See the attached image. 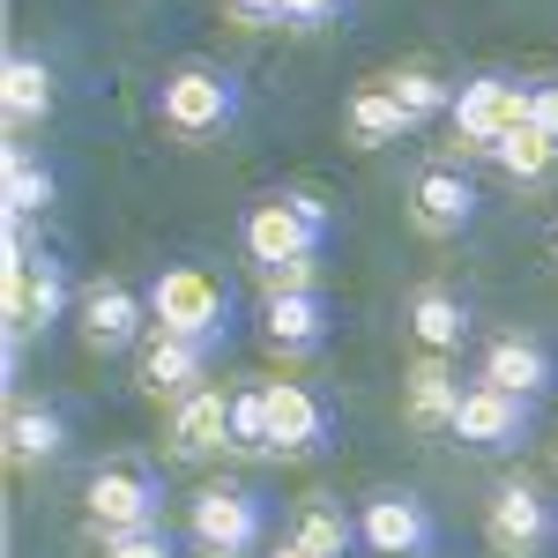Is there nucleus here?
I'll use <instances>...</instances> for the list:
<instances>
[{
	"label": "nucleus",
	"mask_w": 558,
	"mask_h": 558,
	"mask_svg": "<svg viewBox=\"0 0 558 558\" xmlns=\"http://www.w3.org/2000/svg\"><path fill=\"white\" fill-rule=\"evenodd\" d=\"M60 313H68V268L38 254L23 223H8V365H23V343L45 336Z\"/></svg>",
	"instance_id": "nucleus-1"
},
{
	"label": "nucleus",
	"mask_w": 558,
	"mask_h": 558,
	"mask_svg": "<svg viewBox=\"0 0 558 558\" xmlns=\"http://www.w3.org/2000/svg\"><path fill=\"white\" fill-rule=\"evenodd\" d=\"M387 89H395V105L425 128V120H439V112H454V89L439 83V75H425V68H402V75H387Z\"/></svg>",
	"instance_id": "nucleus-27"
},
{
	"label": "nucleus",
	"mask_w": 558,
	"mask_h": 558,
	"mask_svg": "<svg viewBox=\"0 0 558 558\" xmlns=\"http://www.w3.org/2000/svg\"><path fill=\"white\" fill-rule=\"evenodd\" d=\"M410 128H417V120L395 105V89H387V83H365L343 105V134L357 142V149H387V142H402Z\"/></svg>",
	"instance_id": "nucleus-20"
},
{
	"label": "nucleus",
	"mask_w": 558,
	"mask_h": 558,
	"mask_svg": "<svg viewBox=\"0 0 558 558\" xmlns=\"http://www.w3.org/2000/svg\"><path fill=\"white\" fill-rule=\"evenodd\" d=\"M551 536H558V514L536 484L514 476V484L492 492V507H484V544H492V558H536Z\"/></svg>",
	"instance_id": "nucleus-8"
},
{
	"label": "nucleus",
	"mask_w": 558,
	"mask_h": 558,
	"mask_svg": "<svg viewBox=\"0 0 558 558\" xmlns=\"http://www.w3.org/2000/svg\"><path fill=\"white\" fill-rule=\"evenodd\" d=\"M75 320H83V343L97 357H120V350L149 343L142 328H157L149 320V299H134V283H120V276H97L83 291V305H75Z\"/></svg>",
	"instance_id": "nucleus-10"
},
{
	"label": "nucleus",
	"mask_w": 558,
	"mask_h": 558,
	"mask_svg": "<svg viewBox=\"0 0 558 558\" xmlns=\"http://www.w3.org/2000/svg\"><path fill=\"white\" fill-rule=\"evenodd\" d=\"M89 529L112 544V536H134V529H157L165 514V484L157 470H142V462H105V470L89 476Z\"/></svg>",
	"instance_id": "nucleus-5"
},
{
	"label": "nucleus",
	"mask_w": 558,
	"mask_h": 558,
	"mask_svg": "<svg viewBox=\"0 0 558 558\" xmlns=\"http://www.w3.org/2000/svg\"><path fill=\"white\" fill-rule=\"evenodd\" d=\"M476 380L499 387V395L536 402V395L551 387V350L536 343V336H492V343H484V357H476Z\"/></svg>",
	"instance_id": "nucleus-16"
},
{
	"label": "nucleus",
	"mask_w": 558,
	"mask_h": 558,
	"mask_svg": "<svg viewBox=\"0 0 558 558\" xmlns=\"http://www.w3.org/2000/svg\"><path fill=\"white\" fill-rule=\"evenodd\" d=\"M410 336H417V350L425 357H454V350L470 343V305L454 299V291H439V283H425V291H410Z\"/></svg>",
	"instance_id": "nucleus-19"
},
{
	"label": "nucleus",
	"mask_w": 558,
	"mask_h": 558,
	"mask_svg": "<svg viewBox=\"0 0 558 558\" xmlns=\"http://www.w3.org/2000/svg\"><path fill=\"white\" fill-rule=\"evenodd\" d=\"M239 23H254V31H268V23H291V8L283 0H223Z\"/></svg>",
	"instance_id": "nucleus-31"
},
{
	"label": "nucleus",
	"mask_w": 558,
	"mask_h": 558,
	"mask_svg": "<svg viewBox=\"0 0 558 558\" xmlns=\"http://www.w3.org/2000/svg\"><path fill=\"white\" fill-rule=\"evenodd\" d=\"M551 246H558V231H551Z\"/></svg>",
	"instance_id": "nucleus-34"
},
{
	"label": "nucleus",
	"mask_w": 558,
	"mask_h": 558,
	"mask_svg": "<svg viewBox=\"0 0 558 558\" xmlns=\"http://www.w3.org/2000/svg\"><path fill=\"white\" fill-rule=\"evenodd\" d=\"M231 454H276L268 387H231Z\"/></svg>",
	"instance_id": "nucleus-26"
},
{
	"label": "nucleus",
	"mask_w": 558,
	"mask_h": 558,
	"mask_svg": "<svg viewBox=\"0 0 558 558\" xmlns=\"http://www.w3.org/2000/svg\"><path fill=\"white\" fill-rule=\"evenodd\" d=\"M268 558H320V551H305V544H276Z\"/></svg>",
	"instance_id": "nucleus-33"
},
{
	"label": "nucleus",
	"mask_w": 558,
	"mask_h": 558,
	"mask_svg": "<svg viewBox=\"0 0 558 558\" xmlns=\"http://www.w3.org/2000/svg\"><path fill=\"white\" fill-rule=\"evenodd\" d=\"M313 276H320V260L305 254V260H283V268H268L260 283H268V291H313Z\"/></svg>",
	"instance_id": "nucleus-30"
},
{
	"label": "nucleus",
	"mask_w": 558,
	"mask_h": 558,
	"mask_svg": "<svg viewBox=\"0 0 558 558\" xmlns=\"http://www.w3.org/2000/svg\"><path fill=\"white\" fill-rule=\"evenodd\" d=\"M454 439L462 447H476V454H507V447H521L529 439V402L521 395H499V387H462V402H454Z\"/></svg>",
	"instance_id": "nucleus-11"
},
{
	"label": "nucleus",
	"mask_w": 558,
	"mask_h": 558,
	"mask_svg": "<svg viewBox=\"0 0 558 558\" xmlns=\"http://www.w3.org/2000/svg\"><path fill=\"white\" fill-rule=\"evenodd\" d=\"M357 544L373 558H432L439 529H432L417 492H373V499L357 507Z\"/></svg>",
	"instance_id": "nucleus-9"
},
{
	"label": "nucleus",
	"mask_w": 558,
	"mask_h": 558,
	"mask_svg": "<svg viewBox=\"0 0 558 558\" xmlns=\"http://www.w3.org/2000/svg\"><path fill=\"white\" fill-rule=\"evenodd\" d=\"M52 68H45L38 52H8V68H0V105H8V128H31L52 112Z\"/></svg>",
	"instance_id": "nucleus-21"
},
{
	"label": "nucleus",
	"mask_w": 558,
	"mask_h": 558,
	"mask_svg": "<svg viewBox=\"0 0 558 558\" xmlns=\"http://www.w3.org/2000/svg\"><path fill=\"white\" fill-rule=\"evenodd\" d=\"M149 320H157L165 336L223 343V328H231V291L216 283L209 268L172 260V268H157V283H149Z\"/></svg>",
	"instance_id": "nucleus-2"
},
{
	"label": "nucleus",
	"mask_w": 558,
	"mask_h": 558,
	"mask_svg": "<svg viewBox=\"0 0 558 558\" xmlns=\"http://www.w3.org/2000/svg\"><path fill=\"white\" fill-rule=\"evenodd\" d=\"M268 425H276V462H305L328 447V402L305 380H268Z\"/></svg>",
	"instance_id": "nucleus-14"
},
{
	"label": "nucleus",
	"mask_w": 558,
	"mask_h": 558,
	"mask_svg": "<svg viewBox=\"0 0 558 558\" xmlns=\"http://www.w3.org/2000/svg\"><path fill=\"white\" fill-rule=\"evenodd\" d=\"M529 128L558 142V83H529Z\"/></svg>",
	"instance_id": "nucleus-29"
},
{
	"label": "nucleus",
	"mask_w": 558,
	"mask_h": 558,
	"mask_svg": "<svg viewBox=\"0 0 558 558\" xmlns=\"http://www.w3.org/2000/svg\"><path fill=\"white\" fill-rule=\"evenodd\" d=\"M186 536L202 558H246L260 544V499L246 484H209V492H194Z\"/></svg>",
	"instance_id": "nucleus-7"
},
{
	"label": "nucleus",
	"mask_w": 558,
	"mask_h": 558,
	"mask_svg": "<svg viewBox=\"0 0 558 558\" xmlns=\"http://www.w3.org/2000/svg\"><path fill=\"white\" fill-rule=\"evenodd\" d=\"M492 165H499L507 179H521V186H544V179L558 172V142L536 134V128H514L499 149H492Z\"/></svg>",
	"instance_id": "nucleus-24"
},
{
	"label": "nucleus",
	"mask_w": 558,
	"mask_h": 558,
	"mask_svg": "<svg viewBox=\"0 0 558 558\" xmlns=\"http://www.w3.org/2000/svg\"><path fill=\"white\" fill-rule=\"evenodd\" d=\"M447 120H454V142L462 149L492 157L514 128H529V83H514V75H470V83L454 89V112Z\"/></svg>",
	"instance_id": "nucleus-4"
},
{
	"label": "nucleus",
	"mask_w": 558,
	"mask_h": 558,
	"mask_svg": "<svg viewBox=\"0 0 558 558\" xmlns=\"http://www.w3.org/2000/svg\"><path fill=\"white\" fill-rule=\"evenodd\" d=\"M454 402H462V380H454L447 357H417V365L402 373V417L417 432H447L454 425Z\"/></svg>",
	"instance_id": "nucleus-18"
},
{
	"label": "nucleus",
	"mask_w": 558,
	"mask_h": 558,
	"mask_svg": "<svg viewBox=\"0 0 558 558\" xmlns=\"http://www.w3.org/2000/svg\"><path fill=\"white\" fill-rule=\"evenodd\" d=\"M283 8H291V23H299V31H320V23H336V8H343V0H283Z\"/></svg>",
	"instance_id": "nucleus-32"
},
{
	"label": "nucleus",
	"mask_w": 558,
	"mask_h": 558,
	"mask_svg": "<svg viewBox=\"0 0 558 558\" xmlns=\"http://www.w3.org/2000/svg\"><path fill=\"white\" fill-rule=\"evenodd\" d=\"M231 447V387H194L172 402V462H209Z\"/></svg>",
	"instance_id": "nucleus-15"
},
{
	"label": "nucleus",
	"mask_w": 558,
	"mask_h": 558,
	"mask_svg": "<svg viewBox=\"0 0 558 558\" xmlns=\"http://www.w3.org/2000/svg\"><path fill=\"white\" fill-rule=\"evenodd\" d=\"M260 336H268V350H283V357H313L320 336H328V305H320V291H268V305H260Z\"/></svg>",
	"instance_id": "nucleus-17"
},
{
	"label": "nucleus",
	"mask_w": 558,
	"mask_h": 558,
	"mask_svg": "<svg viewBox=\"0 0 558 558\" xmlns=\"http://www.w3.org/2000/svg\"><path fill=\"white\" fill-rule=\"evenodd\" d=\"M476 216V186L462 165H425V172L410 179V223L425 231V239H454V231H470Z\"/></svg>",
	"instance_id": "nucleus-13"
},
{
	"label": "nucleus",
	"mask_w": 558,
	"mask_h": 558,
	"mask_svg": "<svg viewBox=\"0 0 558 558\" xmlns=\"http://www.w3.org/2000/svg\"><path fill=\"white\" fill-rule=\"evenodd\" d=\"M291 544H305V551H320V558H350V544H357V521H350L343 507H328V499H305V507H299V529H291Z\"/></svg>",
	"instance_id": "nucleus-25"
},
{
	"label": "nucleus",
	"mask_w": 558,
	"mask_h": 558,
	"mask_svg": "<svg viewBox=\"0 0 558 558\" xmlns=\"http://www.w3.org/2000/svg\"><path fill=\"white\" fill-rule=\"evenodd\" d=\"M320 239H328V202L320 194H260L246 209V254H254L260 276L283 268V260L320 254Z\"/></svg>",
	"instance_id": "nucleus-3"
},
{
	"label": "nucleus",
	"mask_w": 558,
	"mask_h": 558,
	"mask_svg": "<svg viewBox=\"0 0 558 558\" xmlns=\"http://www.w3.org/2000/svg\"><path fill=\"white\" fill-rule=\"evenodd\" d=\"M209 350L216 343H194V336H149V343L134 350V380H142V395H157V402H186L194 387H209L202 373H209Z\"/></svg>",
	"instance_id": "nucleus-12"
},
{
	"label": "nucleus",
	"mask_w": 558,
	"mask_h": 558,
	"mask_svg": "<svg viewBox=\"0 0 558 558\" xmlns=\"http://www.w3.org/2000/svg\"><path fill=\"white\" fill-rule=\"evenodd\" d=\"M105 558H172V536L165 529H134V536H112Z\"/></svg>",
	"instance_id": "nucleus-28"
},
{
	"label": "nucleus",
	"mask_w": 558,
	"mask_h": 558,
	"mask_svg": "<svg viewBox=\"0 0 558 558\" xmlns=\"http://www.w3.org/2000/svg\"><path fill=\"white\" fill-rule=\"evenodd\" d=\"M0 194H8V223H31V216L52 209V172L45 157H31L23 142L8 149V172H0Z\"/></svg>",
	"instance_id": "nucleus-23"
},
{
	"label": "nucleus",
	"mask_w": 558,
	"mask_h": 558,
	"mask_svg": "<svg viewBox=\"0 0 558 558\" xmlns=\"http://www.w3.org/2000/svg\"><path fill=\"white\" fill-rule=\"evenodd\" d=\"M157 120L172 134H186V142L223 134L239 120V83H231L223 68H179V75H165V89H157Z\"/></svg>",
	"instance_id": "nucleus-6"
},
{
	"label": "nucleus",
	"mask_w": 558,
	"mask_h": 558,
	"mask_svg": "<svg viewBox=\"0 0 558 558\" xmlns=\"http://www.w3.org/2000/svg\"><path fill=\"white\" fill-rule=\"evenodd\" d=\"M68 447V417L60 410H45V402H15L8 410V462L15 470H38Z\"/></svg>",
	"instance_id": "nucleus-22"
}]
</instances>
